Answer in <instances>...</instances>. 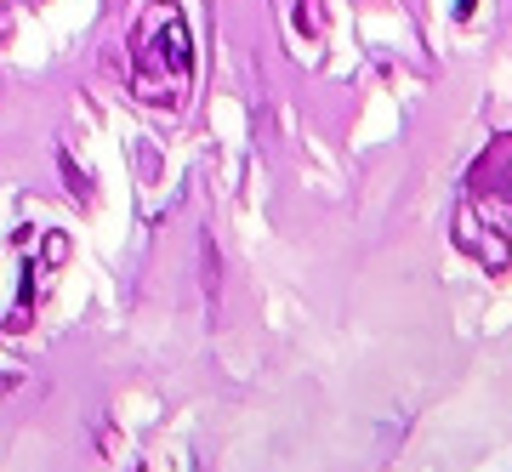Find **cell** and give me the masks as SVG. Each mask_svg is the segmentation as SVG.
Here are the masks:
<instances>
[{
	"instance_id": "6da1fadb",
	"label": "cell",
	"mask_w": 512,
	"mask_h": 472,
	"mask_svg": "<svg viewBox=\"0 0 512 472\" xmlns=\"http://www.w3.org/2000/svg\"><path fill=\"white\" fill-rule=\"evenodd\" d=\"M188 69H194V40H188L183 6L177 0H154L143 12V23L131 29V86H137L143 103L171 109L188 86Z\"/></svg>"
},
{
	"instance_id": "5b68a950",
	"label": "cell",
	"mask_w": 512,
	"mask_h": 472,
	"mask_svg": "<svg viewBox=\"0 0 512 472\" xmlns=\"http://www.w3.org/2000/svg\"><path fill=\"white\" fill-rule=\"evenodd\" d=\"M478 12V0H456V18H473Z\"/></svg>"
},
{
	"instance_id": "277c9868",
	"label": "cell",
	"mask_w": 512,
	"mask_h": 472,
	"mask_svg": "<svg viewBox=\"0 0 512 472\" xmlns=\"http://www.w3.org/2000/svg\"><path fill=\"white\" fill-rule=\"evenodd\" d=\"M308 18V29L313 35H319V23H325V12H319V0H302V6H296V23Z\"/></svg>"
},
{
	"instance_id": "3957f363",
	"label": "cell",
	"mask_w": 512,
	"mask_h": 472,
	"mask_svg": "<svg viewBox=\"0 0 512 472\" xmlns=\"http://www.w3.org/2000/svg\"><path fill=\"white\" fill-rule=\"evenodd\" d=\"M473 194H495V188H507L512 182V137H495L490 143V154L473 165Z\"/></svg>"
},
{
	"instance_id": "7a4b0ae2",
	"label": "cell",
	"mask_w": 512,
	"mask_h": 472,
	"mask_svg": "<svg viewBox=\"0 0 512 472\" xmlns=\"http://www.w3.org/2000/svg\"><path fill=\"white\" fill-rule=\"evenodd\" d=\"M456 245H461L467 256H473V262H484L490 273H501V268L512 262V245H507L501 234H495L490 222L478 228V222H473V211H461V217H456Z\"/></svg>"
}]
</instances>
